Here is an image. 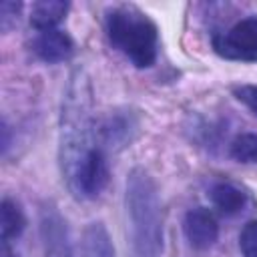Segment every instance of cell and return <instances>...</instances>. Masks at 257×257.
<instances>
[{"label": "cell", "instance_id": "8992f818", "mask_svg": "<svg viewBox=\"0 0 257 257\" xmlns=\"http://www.w3.org/2000/svg\"><path fill=\"white\" fill-rule=\"evenodd\" d=\"M40 239L44 257H74L66 219L54 203H44L40 207Z\"/></svg>", "mask_w": 257, "mask_h": 257}, {"label": "cell", "instance_id": "277c9868", "mask_svg": "<svg viewBox=\"0 0 257 257\" xmlns=\"http://www.w3.org/2000/svg\"><path fill=\"white\" fill-rule=\"evenodd\" d=\"M213 50L227 60L257 62V16H247L213 36Z\"/></svg>", "mask_w": 257, "mask_h": 257}, {"label": "cell", "instance_id": "8fae6325", "mask_svg": "<svg viewBox=\"0 0 257 257\" xmlns=\"http://www.w3.org/2000/svg\"><path fill=\"white\" fill-rule=\"evenodd\" d=\"M70 4L68 2H62V0H42V2H36L30 10V24L38 30V32H44V30H54L66 16Z\"/></svg>", "mask_w": 257, "mask_h": 257}, {"label": "cell", "instance_id": "30bf717a", "mask_svg": "<svg viewBox=\"0 0 257 257\" xmlns=\"http://www.w3.org/2000/svg\"><path fill=\"white\" fill-rule=\"evenodd\" d=\"M209 199H211L213 207L223 215H237V213L243 211V207L247 203L245 193L237 185H233L229 181L215 183L209 189Z\"/></svg>", "mask_w": 257, "mask_h": 257}, {"label": "cell", "instance_id": "4fadbf2b", "mask_svg": "<svg viewBox=\"0 0 257 257\" xmlns=\"http://www.w3.org/2000/svg\"><path fill=\"white\" fill-rule=\"evenodd\" d=\"M229 155L237 163L257 165V133H241L229 145Z\"/></svg>", "mask_w": 257, "mask_h": 257}, {"label": "cell", "instance_id": "2e32d148", "mask_svg": "<svg viewBox=\"0 0 257 257\" xmlns=\"http://www.w3.org/2000/svg\"><path fill=\"white\" fill-rule=\"evenodd\" d=\"M235 98L245 104L253 114H257V84H239L233 88Z\"/></svg>", "mask_w": 257, "mask_h": 257}, {"label": "cell", "instance_id": "52a82bcc", "mask_svg": "<svg viewBox=\"0 0 257 257\" xmlns=\"http://www.w3.org/2000/svg\"><path fill=\"white\" fill-rule=\"evenodd\" d=\"M183 231L189 245L199 251L213 247L219 239V223L215 215L205 207H195L187 211L183 221Z\"/></svg>", "mask_w": 257, "mask_h": 257}, {"label": "cell", "instance_id": "9a60e30c", "mask_svg": "<svg viewBox=\"0 0 257 257\" xmlns=\"http://www.w3.org/2000/svg\"><path fill=\"white\" fill-rule=\"evenodd\" d=\"M20 10H22L20 2H10V0L2 2V6H0V28H2V32H8L16 24Z\"/></svg>", "mask_w": 257, "mask_h": 257}, {"label": "cell", "instance_id": "9c48e42d", "mask_svg": "<svg viewBox=\"0 0 257 257\" xmlns=\"http://www.w3.org/2000/svg\"><path fill=\"white\" fill-rule=\"evenodd\" d=\"M82 257H116L114 245L102 221H92L82 231Z\"/></svg>", "mask_w": 257, "mask_h": 257}, {"label": "cell", "instance_id": "5b68a950", "mask_svg": "<svg viewBox=\"0 0 257 257\" xmlns=\"http://www.w3.org/2000/svg\"><path fill=\"white\" fill-rule=\"evenodd\" d=\"M137 128L139 120L131 110L114 108L94 120V139L104 153L118 151L135 139Z\"/></svg>", "mask_w": 257, "mask_h": 257}, {"label": "cell", "instance_id": "6da1fadb", "mask_svg": "<svg viewBox=\"0 0 257 257\" xmlns=\"http://www.w3.org/2000/svg\"><path fill=\"white\" fill-rule=\"evenodd\" d=\"M124 209L133 257H161L163 253V211L155 179L135 167L126 175Z\"/></svg>", "mask_w": 257, "mask_h": 257}, {"label": "cell", "instance_id": "3957f363", "mask_svg": "<svg viewBox=\"0 0 257 257\" xmlns=\"http://www.w3.org/2000/svg\"><path fill=\"white\" fill-rule=\"evenodd\" d=\"M108 157L98 145H94L68 175L66 185L78 199H96L108 185Z\"/></svg>", "mask_w": 257, "mask_h": 257}, {"label": "cell", "instance_id": "7a4b0ae2", "mask_svg": "<svg viewBox=\"0 0 257 257\" xmlns=\"http://www.w3.org/2000/svg\"><path fill=\"white\" fill-rule=\"evenodd\" d=\"M108 42L122 52L137 68H149L157 60V24L135 6L112 8L106 16Z\"/></svg>", "mask_w": 257, "mask_h": 257}, {"label": "cell", "instance_id": "ba28073f", "mask_svg": "<svg viewBox=\"0 0 257 257\" xmlns=\"http://www.w3.org/2000/svg\"><path fill=\"white\" fill-rule=\"evenodd\" d=\"M32 48H34V54L40 60H44L48 64H54V62H64L72 56L74 42L64 30L54 28V30L38 32V36L32 42Z\"/></svg>", "mask_w": 257, "mask_h": 257}, {"label": "cell", "instance_id": "5bb4252c", "mask_svg": "<svg viewBox=\"0 0 257 257\" xmlns=\"http://www.w3.org/2000/svg\"><path fill=\"white\" fill-rule=\"evenodd\" d=\"M239 249L243 257H257V221L243 225L239 233Z\"/></svg>", "mask_w": 257, "mask_h": 257}, {"label": "cell", "instance_id": "7c38bea8", "mask_svg": "<svg viewBox=\"0 0 257 257\" xmlns=\"http://www.w3.org/2000/svg\"><path fill=\"white\" fill-rule=\"evenodd\" d=\"M24 225H26V217H24L20 205L16 201H12L10 197H4L0 203V239H2V245L6 247L14 239H18L24 231Z\"/></svg>", "mask_w": 257, "mask_h": 257}]
</instances>
